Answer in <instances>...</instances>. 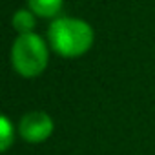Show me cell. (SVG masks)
<instances>
[{"mask_svg": "<svg viewBox=\"0 0 155 155\" xmlns=\"http://www.w3.org/2000/svg\"><path fill=\"white\" fill-rule=\"evenodd\" d=\"M53 51L66 58H77L90 51L93 46V29L82 18L60 17L55 18L48 31Z\"/></svg>", "mask_w": 155, "mask_h": 155, "instance_id": "1", "label": "cell"}, {"mask_svg": "<svg viewBox=\"0 0 155 155\" xmlns=\"http://www.w3.org/2000/svg\"><path fill=\"white\" fill-rule=\"evenodd\" d=\"M49 51L42 37L37 33L20 35L11 46V64L13 69L28 79L38 77L48 66Z\"/></svg>", "mask_w": 155, "mask_h": 155, "instance_id": "2", "label": "cell"}, {"mask_svg": "<svg viewBox=\"0 0 155 155\" xmlns=\"http://www.w3.org/2000/svg\"><path fill=\"white\" fill-rule=\"evenodd\" d=\"M53 130H55L53 119L46 111H29L22 117V120L18 124L20 137L31 144H38V142L48 140L51 137Z\"/></svg>", "mask_w": 155, "mask_h": 155, "instance_id": "3", "label": "cell"}, {"mask_svg": "<svg viewBox=\"0 0 155 155\" xmlns=\"http://www.w3.org/2000/svg\"><path fill=\"white\" fill-rule=\"evenodd\" d=\"M64 0H28L29 9L44 18H53L58 15V11L62 9Z\"/></svg>", "mask_w": 155, "mask_h": 155, "instance_id": "4", "label": "cell"}, {"mask_svg": "<svg viewBox=\"0 0 155 155\" xmlns=\"http://www.w3.org/2000/svg\"><path fill=\"white\" fill-rule=\"evenodd\" d=\"M35 26H37V20H35V13L33 11H29V9H18L13 15V28L20 35L33 33Z\"/></svg>", "mask_w": 155, "mask_h": 155, "instance_id": "5", "label": "cell"}, {"mask_svg": "<svg viewBox=\"0 0 155 155\" xmlns=\"http://www.w3.org/2000/svg\"><path fill=\"white\" fill-rule=\"evenodd\" d=\"M0 128H2V135H0V148H2V151H8L9 146L13 144V139H15L13 126H11V122H9L8 117L0 119Z\"/></svg>", "mask_w": 155, "mask_h": 155, "instance_id": "6", "label": "cell"}]
</instances>
